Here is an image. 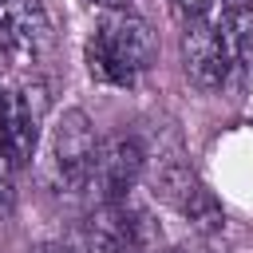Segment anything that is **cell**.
I'll return each mask as SVG.
<instances>
[{"label":"cell","mask_w":253,"mask_h":253,"mask_svg":"<svg viewBox=\"0 0 253 253\" xmlns=\"http://www.w3.org/2000/svg\"><path fill=\"white\" fill-rule=\"evenodd\" d=\"M154 63V32L130 12H107L87 40V67L99 83L130 87Z\"/></svg>","instance_id":"cell-1"},{"label":"cell","mask_w":253,"mask_h":253,"mask_svg":"<svg viewBox=\"0 0 253 253\" xmlns=\"http://www.w3.org/2000/svg\"><path fill=\"white\" fill-rule=\"evenodd\" d=\"M158 225L146 210L123 202H103L87 217V253H154Z\"/></svg>","instance_id":"cell-2"},{"label":"cell","mask_w":253,"mask_h":253,"mask_svg":"<svg viewBox=\"0 0 253 253\" xmlns=\"http://www.w3.org/2000/svg\"><path fill=\"white\" fill-rule=\"evenodd\" d=\"M154 194L170 210H178L198 233H217L225 225V213H221L217 198L210 194V186L186 162H162L158 174H154Z\"/></svg>","instance_id":"cell-3"},{"label":"cell","mask_w":253,"mask_h":253,"mask_svg":"<svg viewBox=\"0 0 253 253\" xmlns=\"http://www.w3.org/2000/svg\"><path fill=\"white\" fill-rule=\"evenodd\" d=\"M43 115V91L40 87H0V158L20 166L36 154Z\"/></svg>","instance_id":"cell-4"},{"label":"cell","mask_w":253,"mask_h":253,"mask_svg":"<svg viewBox=\"0 0 253 253\" xmlns=\"http://www.w3.org/2000/svg\"><path fill=\"white\" fill-rule=\"evenodd\" d=\"M51 47V24L36 0H0V59L28 67Z\"/></svg>","instance_id":"cell-5"},{"label":"cell","mask_w":253,"mask_h":253,"mask_svg":"<svg viewBox=\"0 0 253 253\" xmlns=\"http://www.w3.org/2000/svg\"><path fill=\"white\" fill-rule=\"evenodd\" d=\"M142 166H146L142 142L130 138V134H115V138L99 142L95 166H91V178H87V190L99 194V206L103 202H123L130 194V186L138 182Z\"/></svg>","instance_id":"cell-6"},{"label":"cell","mask_w":253,"mask_h":253,"mask_svg":"<svg viewBox=\"0 0 253 253\" xmlns=\"http://www.w3.org/2000/svg\"><path fill=\"white\" fill-rule=\"evenodd\" d=\"M95 150H99V138H95L91 119L79 107L63 111V119L55 123V138H51V158H55V174L67 190H87Z\"/></svg>","instance_id":"cell-7"},{"label":"cell","mask_w":253,"mask_h":253,"mask_svg":"<svg viewBox=\"0 0 253 253\" xmlns=\"http://www.w3.org/2000/svg\"><path fill=\"white\" fill-rule=\"evenodd\" d=\"M182 67L190 75V83H198L202 91H213L229 79V55L221 43V32L210 16H190L182 28Z\"/></svg>","instance_id":"cell-8"},{"label":"cell","mask_w":253,"mask_h":253,"mask_svg":"<svg viewBox=\"0 0 253 253\" xmlns=\"http://www.w3.org/2000/svg\"><path fill=\"white\" fill-rule=\"evenodd\" d=\"M12 202H16V190H12V174H8V162L0 158V217L12 213Z\"/></svg>","instance_id":"cell-9"},{"label":"cell","mask_w":253,"mask_h":253,"mask_svg":"<svg viewBox=\"0 0 253 253\" xmlns=\"http://www.w3.org/2000/svg\"><path fill=\"white\" fill-rule=\"evenodd\" d=\"M178 4H182L186 16H210V8H213L217 0H178Z\"/></svg>","instance_id":"cell-10"},{"label":"cell","mask_w":253,"mask_h":253,"mask_svg":"<svg viewBox=\"0 0 253 253\" xmlns=\"http://www.w3.org/2000/svg\"><path fill=\"white\" fill-rule=\"evenodd\" d=\"M32 253H71V249H67L63 241H40V245H36Z\"/></svg>","instance_id":"cell-11"},{"label":"cell","mask_w":253,"mask_h":253,"mask_svg":"<svg viewBox=\"0 0 253 253\" xmlns=\"http://www.w3.org/2000/svg\"><path fill=\"white\" fill-rule=\"evenodd\" d=\"M91 4H99V8H107V12H119V8H126V0H91Z\"/></svg>","instance_id":"cell-12"},{"label":"cell","mask_w":253,"mask_h":253,"mask_svg":"<svg viewBox=\"0 0 253 253\" xmlns=\"http://www.w3.org/2000/svg\"><path fill=\"white\" fill-rule=\"evenodd\" d=\"M170 253H190V249H170Z\"/></svg>","instance_id":"cell-13"}]
</instances>
